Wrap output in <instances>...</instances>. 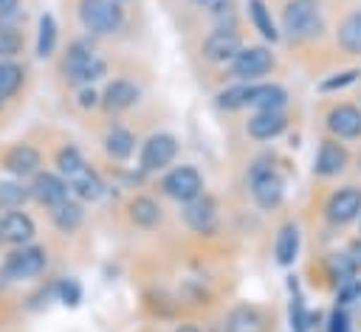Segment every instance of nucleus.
Instances as JSON below:
<instances>
[{
    "label": "nucleus",
    "instance_id": "obj_34",
    "mask_svg": "<svg viewBox=\"0 0 361 332\" xmlns=\"http://www.w3.org/2000/svg\"><path fill=\"white\" fill-rule=\"evenodd\" d=\"M54 293H56V301H62L65 307H76L82 301V284L76 279H59L54 284Z\"/></svg>",
    "mask_w": 361,
    "mask_h": 332
},
{
    "label": "nucleus",
    "instance_id": "obj_38",
    "mask_svg": "<svg viewBox=\"0 0 361 332\" xmlns=\"http://www.w3.org/2000/svg\"><path fill=\"white\" fill-rule=\"evenodd\" d=\"M330 332H350V321H347V312L344 309H333L330 315Z\"/></svg>",
    "mask_w": 361,
    "mask_h": 332
},
{
    "label": "nucleus",
    "instance_id": "obj_3",
    "mask_svg": "<svg viewBox=\"0 0 361 332\" xmlns=\"http://www.w3.org/2000/svg\"><path fill=\"white\" fill-rule=\"evenodd\" d=\"M79 23L82 28L87 31V37L93 39H102V37H116L127 17H124V8L113 0H79Z\"/></svg>",
    "mask_w": 361,
    "mask_h": 332
},
{
    "label": "nucleus",
    "instance_id": "obj_24",
    "mask_svg": "<svg viewBox=\"0 0 361 332\" xmlns=\"http://www.w3.org/2000/svg\"><path fill=\"white\" fill-rule=\"evenodd\" d=\"M299 225L296 222H282L279 231H276V242H274V256H276V264L282 267H290L299 256Z\"/></svg>",
    "mask_w": 361,
    "mask_h": 332
},
{
    "label": "nucleus",
    "instance_id": "obj_41",
    "mask_svg": "<svg viewBox=\"0 0 361 332\" xmlns=\"http://www.w3.org/2000/svg\"><path fill=\"white\" fill-rule=\"evenodd\" d=\"M195 6H200V8H206V11H214L217 6H223L226 0H192Z\"/></svg>",
    "mask_w": 361,
    "mask_h": 332
},
{
    "label": "nucleus",
    "instance_id": "obj_22",
    "mask_svg": "<svg viewBox=\"0 0 361 332\" xmlns=\"http://www.w3.org/2000/svg\"><path fill=\"white\" fill-rule=\"evenodd\" d=\"M248 107L257 110H285L288 107V90L276 82H251V98Z\"/></svg>",
    "mask_w": 361,
    "mask_h": 332
},
{
    "label": "nucleus",
    "instance_id": "obj_11",
    "mask_svg": "<svg viewBox=\"0 0 361 332\" xmlns=\"http://www.w3.org/2000/svg\"><path fill=\"white\" fill-rule=\"evenodd\" d=\"M28 191H31V200L42 208H54L59 203H65L71 197V186L68 180L59 174V172H37L28 183Z\"/></svg>",
    "mask_w": 361,
    "mask_h": 332
},
{
    "label": "nucleus",
    "instance_id": "obj_7",
    "mask_svg": "<svg viewBox=\"0 0 361 332\" xmlns=\"http://www.w3.org/2000/svg\"><path fill=\"white\" fill-rule=\"evenodd\" d=\"M158 186H161V191H164L169 200H175V203H180V205L192 203V200L200 197L203 189H206L203 174H200L192 163H180V166L166 169Z\"/></svg>",
    "mask_w": 361,
    "mask_h": 332
},
{
    "label": "nucleus",
    "instance_id": "obj_47",
    "mask_svg": "<svg viewBox=\"0 0 361 332\" xmlns=\"http://www.w3.org/2000/svg\"><path fill=\"white\" fill-rule=\"evenodd\" d=\"M358 219H361V217H358Z\"/></svg>",
    "mask_w": 361,
    "mask_h": 332
},
{
    "label": "nucleus",
    "instance_id": "obj_2",
    "mask_svg": "<svg viewBox=\"0 0 361 332\" xmlns=\"http://www.w3.org/2000/svg\"><path fill=\"white\" fill-rule=\"evenodd\" d=\"M324 20L319 0H288L279 17V34L290 42H310L322 34Z\"/></svg>",
    "mask_w": 361,
    "mask_h": 332
},
{
    "label": "nucleus",
    "instance_id": "obj_26",
    "mask_svg": "<svg viewBox=\"0 0 361 332\" xmlns=\"http://www.w3.org/2000/svg\"><path fill=\"white\" fill-rule=\"evenodd\" d=\"M56 42H59V25H56L54 14L45 11L37 20V45H34L37 59H51L56 51Z\"/></svg>",
    "mask_w": 361,
    "mask_h": 332
},
{
    "label": "nucleus",
    "instance_id": "obj_28",
    "mask_svg": "<svg viewBox=\"0 0 361 332\" xmlns=\"http://www.w3.org/2000/svg\"><path fill=\"white\" fill-rule=\"evenodd\" d=\"M336 39H338V48H341L344 53H353V56L361 53V8L353 11V14H347V17L341 20Z\"/></svg>",
    "mask_w": 361,
    "mask_h": 332
},
{
    "label": "nucleus",
    "instance_id": "obj_44",
    "mask_svg": "<svg viewBox=\"0 0 361 332\" xmlns=\"http://www.w3.org/2000/svg\"><path fill=\"white\" fill-rule=\"evenodd\" d=\"M113 3H118V6H124V3H127V0H113Z\"/></svg>",
    "mask_w": 361,
    "mask_h": 332
},
{
    "label": "nucleus",
    "instance_id": "obj_46",
    "mask_svg": "<svg viewBox=\"0 0 361 332\" xmlns=\"http://www.w3.org/2000/svg\"><path fill=\"white\" fill-rule=\"evenodd\" d=\"M0 110H3V98H0Z\"/></svg>",
    "mask_w": 361,
    "mask_h": 332
},
{
    "label": "nucleus",
    "instance_id": "obj_39",
    "mask_svg": "<svg viewBox=\"0 0 361 332\" xmlns=\"http://www.w3.org/2000/svg\"><path fill=\"white\" fill-rule=\"evenodd\" d=\"M20 11V0H0V20H11Z\"/></svg>",
    "mask_w": 361,
    "mask_h": 332
},
{
    "label": "nucleus",
    "instance_id": "obj_17",
    "mask_svg": "<svg viewBox=\"0 0 361 332\" xmlns=\"http://www.w3.org/2000/svg\"><path fill=\"white\" fill-rule=\"evenodd\" d=\"M347 160H350V155H347L344 143H338L336 138H324L316 149V158H313V174L324 177V180L338 177L347 169Z\"/></svg>",
    "mask_w": 361,
    "mask_h": 332
},
{
    "label": "nucleus",
    "instance_id": "obj_8",
    "mask_svg": "<svg viewBox=\"0 0 361 332\" xmlns=\"http://www.w3.org/2000/svg\"><path fill=\"white\" fill-rule=\"evenodd\" d=\"M178 158V138L172 132H152L138 149V169L147 174L166 172Z\"/></svg>",
    "mask_w": 361,
    "mask_h": 332
},
{
    "label": "nucleus",
    "instance_id": "obj_21",
    "mask_svg": "<svg viewBox=\"0 0 361 332\" xmlns=\"http://www.w3.org/2000/svg\"><path fill=\"white\" fill-rule=\"evenodd\" d=\"M48 217H51V225H54L59 234L73 236V234L85 225V205H82V200L68 197L65 203L48 208Z\"/></svg>",
    "mask_w": 361,
    "mask_h": 332
},
{
    "label": "nucleus",
    "instance_id": "obj_45",
    "mask_svg": "<svg viewBox=\"0 0 361 332\" xmlns=\"http://www.w3.org/2000/svg\"><path fill=\"white\" fill-rule=\"evenodd\" d=\"M355 160H358V169H361V152H358V158H355Z\"/></svg>",
    "mask_w": 361,
    "mask_h": 332
},
{
    "label": "nucleus",
    "instance_id": "obj_30",
    "mask_svg": "<svg viewBox=\"0 0 361 332\" xmlns=\"http://www.w3.org/2000/svg\"><path fill=\"white\" fill-rule=\"evenodd\" d=\"M214 98H217V107L226 110V113L245 110L248 107V98H251V82H234V84L223 87Z\"/></svg>",
    "mask_w": 361,
    "mask_h": 332
},
{
    "label": "nucleus",
    "instance_id": "obj_32",
    "mask_svg": "<svg viewBox=\"0 0 361 332\" xmlns=\"http://www.w3.org/2000/svg\"><path fill=\"white\" fill-rule=\"evenodd\" d=\"M310 321H313V315L307 312L305 298H302L296 281L290 279V332H307V329L313 326Z\"/></svg>",
    "mask_w": 361,
    "mask_h": 332
},
{
    "label": "nucleus",
    "instance_id": "obj_29",
    "mask_svg": "<svg viewBox=\"0 0 361 332\" xmlns=\"http://www.w3.org/2000/svg\"><path fill=\"white\" fill-rule=\"evenodd\" d=\"M25 84V68L14 59H0V98H14Z\"/></svg>",
    "mask_w": 361,
    "mask_h": 332
},
{
    "label": "nucleus",
    "instance_id": "obj_9",
    "mask_svg": "<svg viewBox=\"0 0 361 332\" xmlns=\"http://www.w3.org/2000/svg\"><path fill=\"white\" fill-rule=\"evenodd\" d=\"M240 48L243 37L234 25H214V31H209V37L200 45V56L212 65H228Z\"/></svg>",
    "mask_w": 361,
    "mask_h": 332
},
{
    "label": "nucleus",
    "instance_id": "obj_31",
    "mask_svg": "<svg viewBox=\"0 0 361 332\" xmlns=\"http://www.w3.org/2000/svg\"><path fill=\"white\" fill-rule=\"evenodd\" d=\"M28 200H31V191H28V186L23 180H17V177L0 180V211L23 208Z\"/></svg>",
    "mask_w": 361,
    "mask_h": 332
},
{
    "label": "nucleus",
    "instance_id": "obj_23",
    "mask_svg": "<svg viewBox=\"0 0 361 332\" xmlns=\"http://www.w3.org/2000/svg\"><path fill=\"white\" fill-rule=\"evenodd\" d=\"M226 332H262L265 329V315L254 304H237L226 315Z\"/></svg>",
    "mask_w": 361,
    "mask_h": 332
},
{
    "label": "nucleus",
    "instance_id": "obj_6",
    "mask_svg": "<svg viewBox=\"0 0 361 332\" xmlns=\"http://www.w3.org/2000/svg\"><path fill=\"white\" fill-rule=\"evenodd\" d=\"M276 68V59L268 45H243L228 62V73L234 82H262Z\"/></svg>",
    "mask_w": 361,
    "mask_h": 332
},
{
    "label": "nucleus",
    "instance_id": "obj_37",
    "mask_svg": "<svg viewBox=\"0 0 361 332\" xmlns=\"http://www.w3.org/2000/svg\"><path fill=\"white\" fill-rule=\"evenodd\" d=\"M361 298V281L358 279H347L338 284V304H353Z\"/></svg>",
    "mask_w": 361,
    "mask_h": 332
},
{
    "label": "nucleus",
    "instance_id": "obj_43",
    "mask_svg": "<svg viewBox=\"0 0 361 332\" xmlns=\"http://www.w3.org/2000/svg\"><path fill=\"white\" fill-rule=\"evenodd\" d=\"M0 245H3V211H0Z\"/></svg>",
    "mask_w": 361,
    "mask_h": 332
},
{
    "label": "nucleus",
    "instance_id": "obj_16",
    "mask_svg": "<svg viewBox=\"0 0 361 332\" xmlns=\"http://www.w3.org/2000/svg\"><path fill=\"white\" fill-rule=\"evenodd\" d=\"M288 129V113L285 110H257L248 121H245V135L251 141H274Z\"/></svg>",
    "mask_w": 361,
    "mask_h": 332
},
{
    "label": "nucleus",
    "instance_id": "obj_12",
    "mask_svg": "<svg viewBox=\"0 0 361 332\" xmlns=\"http://www.w3.org/2000/svg\"><path fill=\"white\" fill-rule=\"evenodd\" d=\"M138 98H141V87H138L133 79L118 76V79H110V82L104 84L99 107H102L107 115H121V113L133 110V107L138 104Z\"/></svg>",
    "mask_w": 361,
    "mask_h": 332
},
{
    "label": "nucleus",
    "instance_id": "obj_33",
    "mask_svg": "<svg viewBox=\"0 0 361 332\" xmlns=\"http://www.w3.org/2000/svg\"><path fill=\"white\" fill-rule=\"evenodd\" d=\"M23 31L11 20H0V59H14L23 51Z\"/></svg>",
    "mask_w": 361,
    "mask_h": 332
},
{
    "label": "nucleus",
    "instance_id": "obj_14",
    "mask_svg": "<svg viewBox=\"0 0 361 332\" xmlns=\"http://www.w3.org/2000/svg\"><path fill=\"white\" fill-rule=\"evenodd\" d=\"M3 169L17 180H31L37 172H42V152L31 143H14L0 158Z\"/></svg>",
    "mask_w": 361,
    "mask_h": 332
},
{
    "label": "nucleus",
    "instance_id": "obj_18",
    "mask_svg": "<svg viewBox=\"0 0 361 332\" xmlns=\"http://www.w3.org/2000/svg\"><path fill=\"white\" fill-rule=\"evenodd\" d=\"M34 236H37V222L28 211L23 208L3 211V245L20 248V245L34 242Z\"/></svg>",
    "mask_w": 361,
    "mask_h": 332
},
{
    "label": "nucleus",
    "instance_id": "obj_10",
    "mask_svg": "<svg viewBox=\"0 0 361 332\" xmlns=\"http://www.w3.org/2000/svg\"><path fill=\"white\" fill-rule=\"evenodd\" d=\"M183 222L192 234H200V236H212L217 228H220V205L217 200L203 191L200 197H195L192 203L183 205Z\"/></svg>",
    "mask_w": 361,
    "mask_h": 332
},
{
    "label": "nucleus",
    "instance_id": "obj_15",
    "mask_svg": "<svg viewBox=\"0 0 361 332\" xmlns=\"http://www.w3.org/2000/svg\"><path fill=\"white\" fill-rule=\"evenodd\" d=\"M324 124L336 141H358L361 138V107L341 101V104L330 107Z\"/></svg>",
    "mask_w": 361,
    "mask_h": 332
},
{
    "label": "nucleus",
    "instance_id": "obj_25",
    "mask_svg": "<svg viewBox=\"0 0 361 332\" xmlns=\"http://www.w3.org/2000/svg\"><path fill=\"white\" fill-rule=\"evenodd\" d=\"M245 8H248V20H251V25H254V31L265 39V42H279L282 39V34H279V25L274 23V14H271V8H268V3L265 0H245Z\"/></svg>",
    "mask_w": 361,
    "mask_h": 332
},
{
    "label": "nucleus",
    "instance_id": "obj_27",
    "mask_svg": "<svg viewBox=\"0 0 361 332\" xmlns=\"http://www.w3.org/2000/svg\"><path fill=\"white\" fill-rule=\"evenodd\" d=\"M54 166H56V172L71 183L76 174H82L90 163L85 160V155L73 146V143H65V146H59L56 149V158H54Z\"/></svg>",
    "mask_w": 361,
    "mask_h": 332
},
{
    "label": "nucleus",
    "instance_id": "obj_42",
    "mask_svg": "<svg viewBox=\"0 0 361 332\" xmlns=\"http://www.w3.org/2000/svg\"><path fill=\"white\" fill-rule=\"evenodd\" d=\"M175 332H200V326H195V324H180V326H175Z\"/></svg>",
    "mask_w": 361,
    "mask_h": 332
},
{
    "label": "nucleus",
    "instance_id": "obj_36",
    "mask_svg": "<svg viewBox=\"0 0 361 332\" xmlns=\"http://www.w3.org/2000/svg\"><path fill=\"white\" fill-rule=\"evenodd\" d=\"M99 101H102V93H99L93 84H90V87H76V104H79L82 110H96Z\"/></svg>",
    "mask_w": 361,
    "mask_h": 332
},
{
    "label": "nucleus",
    "instance_id": "obj_19",
    "mask_svg": "<svg viewBox=\"0 0 361 332\" xmlns=\"http://www.w3.org/2000/svg\"><path fill=\"white\" fill-rule=\"evenodd\" d=\"M127 219L141 231H155L164 222V208L149 194H133L127 200Z\"/></svg>",
    "mask_w": 361,
    "mask_h": 332
},
{
    "label": "nucleus",
    "instance_id": "obj_1",
    "mask_svg": "<svg viewBox=\"0 0 361 332\" xmlns=\"http://www.w3.org/2000/svg\"><path fill=\"white\" fill-rule=\"evenodd\" d=\"M59 73L71 87H90L107 76V59L99 53L93 37H79L65 48Z\"/></svg>",
    "mask_w": 361,
    "mask_h": 332
},
{
    "label": "nucleus",
    "instance_id": "obj_20",
    "mask_svg": "<svg viewBox=\"0 0 361 332\" xmlns=\"http://www.w3.org/2000/svg\"><path fill=\"white\" fill-rule=\"evenodd\" d=\"M135 143H138V141H135L133 129H127L124 124H110L107 132H104V138H102L104 155H107L110 160H116V163L130 160V158L135 155Z\"/></svg>",
    "mask_w": 361,
    "mask_h": 332
},
{
    "label": "nucleus",
    "instance_id": "obj_4",
    "mask_svg": "<svg viewBox=\"0 0 361 332\" xmlns=\"http://www.w3.org/2000/svg\"><path fill=\"white\" fill-rule=\"evenodd\" d=\"M248 191H251V200L262 208V211H274L282 205L285 200V180L282 174L271 166V160L259 158L251 163L248 169Z\"/></svg>",
    "mask_w": 361,
    "mask_h": 332
},
{
    "label": "nucleus",
    "instance_id": "obj_5",
    "mask_svg": "<svg viewBox=\"0 0 361 332\" xmlns=\"http://www.w3.org/2000/svg\"><path fill=\"white\" fill-rule=\"evenodd\" d=\"M48 270V250L37 242L11 248V253L3 259L0 276L6 281H34Z\"/></svg>",
    "mask_w": 361,
    "mask_h": 332
},
{
    "label": "nucleus",
    "instance_id": "obj_35",
    "mask_svg": "<svg viewBox=\"0 0 361 332\" xmlns=\"http://www.w3.org/2000/svg\"><path fill=\"white\" fill-rule=\"evenodd\" d=\"M358 76H361V70H355V68L341 70V73H333V76H327V79H322V82H319V90H322V93L341 90V87H347V84H355V82H358Z\"/></svg>",
    "mask_w": 361,
    "mask_h": 332
},
{
    "label": "nucleus",
    "instance_id": "obj_40",
    "mask_svg": "<svg viewBox=\"0 0 361 332\" xmlns=\"http://www.w3.org/2000/svg\"><path fill=\"white\" fill-rule=\"evenodd\" d=\"M347 253H350V256H353V262L361 267V236H358V239L350 245V250H347Z\"/></svg>",
    "mask_w": 361,
    "mask_h": 332
},
{
    "label": "nucleus",
    "instance_id": "obj_13",
    "mask_svg": "<svg viewBox=\"0 0 361 332\" xmlns=\"http://www.w3.org/2000/svg\"><path fill=\"white\" fill-rule=\"evenodd\" d=\"M324 217L330 225H347L361 217V189L358 186H341L336 189L324 203Z\"/></svg>",
    "mask_w": 361,
    "mask_h": 332
}]
</instances>
